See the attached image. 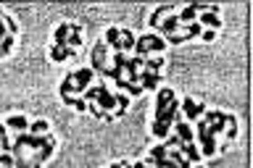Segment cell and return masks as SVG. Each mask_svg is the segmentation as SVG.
Segmentation results:
<instances>
[{
    "label": "cell",
    "mask_w": 253,
    "mask_h": 168,
    "mask_svg": "<svg viewBox=\"0 0 253 168\" xmlns=\"http://www.w3.org/2000/svg\"><path fill=\"white\" fill-rule=\"evenodd\" d=\"M69 58H74V50H71V47L58 45V42H53V45H50V61L63 63V61H69Z\"/></svg>",
    "instance_id": "cell-13"
},
{
    "label": "cell",
    "mask_w": 253,
    "mask_h": 168,
    "mask_svg": "<svg viewBox=\"0 0 253 168\" xmlns=\"http://www.w3.org/2000/svg\"><path fill=\"white\" fill-rule=\"evenodd\" d=\"M179 113V100L174 95L171 87H161L156 95V110H153V124H150V132L158 139L169 137V129L174 124V118Z\"/></svg>",
    "instance_id": "cell-1"
},
{
    "label": "cell",
    "mask_w": 253,
    "mask_h": 168,
    "mask_svg": "<svg viewBox=\"0 0 253 168\" xmlns=\"http://www.w3.org/2000/svg\"><path fill=\"white\" fill-rule=\"evenodd\" d=\"M177 150H179V153L185 155V158H187V161L193 163V166H195V163H201V150H198L195 142H182V145H179Z\"/></svg>",
    "instance_id": "cell-15"
},
{
    "label": "cell",
    "mask_w": 253,
    "mask_h": 168,
    "mask_svg": "<svg viewBox=\"0 0 253 168\" xmlns=\"http://www.w3.org/2000/svg\"><path fill=\"white\" fill-rule=\"evenodd\" d=\"M174 129H177V137L182 139V142H195V129L190 126L187 121H182V118H174Z\"/></svg>",
    "instance_id": "cell-12"
},
{
    "label": "cell",
    "mask_w": 253,
    "mask_h": 168,
    "mask_svg": "<svg viewBox=\"0 0 253 168\" xmlns=\"http://www.w3.org/2000/svg\"><path fill=\"white\" fill-rule=\"evenodd\" d=\"M164 82V74H140V87L142 90H156Z\"/></svg>",
    "instance_id": "cell-17"
},
{
    "label": "cell",
    "mask_w": 253,
    "mask_h": 168,
    "mask_svg": "<svg viewBox=\"0 0 253 168\" xmlns=\"http://www.w3.org/2000/svg\"><path fill=\"white\" fill-rule=\"evenodd\" d=\"M103 42L108 45L111 53H122V29H119V27H108V29H106V37H103Z\"/></svg>",
    "instance_id": "cell-10"
},
{
    "label": "cell",
    "mask_w": 253,
    "mask_h": 168,
    "mask_svg": "<svg viewBox=\"0 0 253 168\" xmlns=\"http://www.w3.org/2000/svg\"><path fill=\"white\" fill-rule=\"evenodd\" d=\"M134 39H137V37H134V32L132 29H122V53L124 55H129L132 50H134Z\"/></svg>",
    "instance_id": "cell-19"
},
{
    "label": "cell",
    "mask_w": 253,
    "mask_h": 168,
    "mask_svg": "<svg viewBox=\"0 0 253 168\" xmlns=\"http://www.w3.org/2000/svg\"><path fill=\"white\" fill-rule=\"evenodd\" d=\"M16 34H19V24H16L8 13L0 11V58H5L13 50Z\"/></svg>",
    "instance_id": "cell-4"
},
{
    "label": "cell",
    "mask_w": 253,
    "mask_h": 168,
    "mask_svg": "<svg viewBox=\"0 0 253 168\" xmlns=\"http://www.w3.org/2000/svg\"><path fill=\"white\" fill-rule=\"evenodd\" d=\"M179 110L185 113V118H187V124H195L198 118L203 116V110H206V105L203 102H198V100H193V98H185L179 102Z\"/></svg>",
    "instance_id": "cell-8"
},
{
    "label": "cell",
    "mask_w": 253,
    "mask_h": 168,
    "mask_svg": "<svg viewBox=\"0 0 253 168\" xmlns=\"http://www.w3.org/2000/svg\"><path fill=\"white\" fill-rule=\"evenodd\" d=\"M69 32H71V21H63L55 27L53 32V42H58V45H66V39H69Z\"/></svg>",
    "instance_id": "cell-18"
},
{
    "label": "cell",
    "mask_w": 253,
    "mask_h": 168,
    "mask_svg": "<svg viewBox=\"0 0 253 168\" xmlns=\"http://www.w3.org/2000/svg\"><path fill=\"white\" fill-rule=\"evenodd\" d=\"M111 66V50H108V45L103 42H95V47H92V58H90V68L95 71V74H103Z\"/></svg>",
    "instance_id": "cell-7"
},
{
    "label": "cell",
    "mask_w": 253,
    "mask_h": 168,
    "mask_svg": "<svg viewBox=\"0 0 253 168\" xmlns=\"http://www.w3.org/2000/svg\"><path fill=\"white\" fill-rule=\"evenodd\" d=\"M171 13H177V5H174V3H164V5H158L156 11L150 13V27L158 29V27H161V24H164L166 19H169Z\"/></svg>",
    "instance_id": "cell-9"
},
{
    "label": "cell",
    "mask_w": 253,
    "mask_h": 168,
    "mask_svg": "<svg viewBox=\"0 0 253 168\" xmlns=\"http://www.w3.org/2000/svg\"><path fill=\"white\" fill-rule=\"evenodd\" d=\"M82 32H84V24H77V21H71V32H69L66 47H71V50H77V47L82 45Z\"/></svg>",
    "instance_id": "cell-14"
},
{
    "label": "cell",
    "mask_w": 253,
    "mask_h": 168,
    "mask_svg": "<svg viewBox=\"0 0 253 168\" xmlns=\"http://www.w3.org/2000/svg\"><path fill=\"white\" fill-rule=\"evenodd\" d=\"M201 121L209 126V132L216 137L219 132H227L229 126H235L237 121H235V116H229V113H224V110H216V108H206L203 110V116H201Z\"/></svg>",
    "instance_id": "cell-3"
},
{
    "label": "cell",
    "mask_w": 253,
    "mask_h": 168,
    "mask_svg": "<svg viewBox=\"0 0 253 168\" xmlns=\"http://www.w3.org/2000/svg\"><path fill=\"white\" fill-rule=\"evenodd\" d=\"M13 163H16L13 153H0V168H13Z\"/></svg>",
    "instance_id": "cell-21"
},
{
    "label": "cell",
    "mask_w": 253,
    "mask_h": 168,
    "mask_svg": "<svg viewBox=\"0 0 253 168\" xmlns=\"http://www.w3.org/2000/svg\"><path fill=\"white\" fill-rule=\"evenodd\" d=\"M92 79H95V71H92L90 66H82V68H77V71H69V74L61 79V87H58L61 100L66 102V100L82 98V95L92 87Z\"/></svg>",
    "instance_id": "cell-2"
},
{
    "label": "cell",
    "mask_w": 253,
    "mask_h": 168,
    "mask_svg": "<svg viewBox=\"0 0 253 168\" xmlns=\"http://www.w3.org/2000/svg\"><path fill=\"white\" fill-rule=\"evenodd\" d=\"M198 24H201L203 29H211V32H216L221 29V19H219V13H213V11H203V13H198Z\"/></svg>",
    "instance_id": "cell-11"
},
{
    "label": "cell",
    "mask_w": 253,
    "mask_h": 168,
    "mask_svg": "<svg viewBox=\"0 0 253 168\" xmlns=\"http://www.w3.org/2000/svg\"><path fill=\"white\" fill-rule=\"evenodd\" d=\"M195 126V137H198V142H201V155H213V153H219V145H216V137L209 132V126H206L201 118L193 124Z\"/></svg>",
    "instance_id": "cell-6"
},
{
    "label": "cell",
    "mask_w": 253,
    "mask_h": 168,
    "mask_svg": "<svg viewBox=\"0 0 253 168\" xmlns=\"http://www.w3.org/2000/svg\"><path fill=\"white\" fill-rule=\"evenodd\" d=\"M5 129H16V132H27L29 129V121H27V116H8L5 118Z\"/></svg>",
    "instance_id": "cell-16"
},
{
    "label": "cell",
    "mask_w": 253,
    "mask_h": 168,
    "mask_svg": "<svg viewBox=\"0 0 253 168\" xmlns=\"http://www.w3.org/2000/svg\"><path fill=\"white\" fill-rule=\"evenodd\" d=\"M47 129H50V124H47L45 118H40V121L29 124V129H27V132H29V134H35V137H42V134H50Z\"/></svg>",
    "instance_id": "cell-20"
},
{
    "label": "cell",
    "mask_w": 253,
    "mask_h": 168,
    "mask_svg": "<svg viewBox=\"0 0 253 168\" xmlns=\"http://www.w3.org/2000/svg\"><path fill=\"white\" fill-rule=\"evenodd\" d=\"M122 166H124V161H122V163H111L108 168H122Z\"/></svg>",
    "instance_id": "cell-23"
},
{
    "label": "cell",
    "mask_w": 253,
    "mask_h": 168,
    "mask_svg": "<svg viewBox=\"0 0 253 168\" xmlns=\"http://www.w3.org/2000/svg\"><path fill=\"white\" fill-rule=\"evenodd\" d=\"M166 47V39L161 34H142L134 39V50L132 55H140V58H148V53H161Z\"/></svg>",
    "instance_id": "cell-5"
},
{
    "label": "cell",
    "mask_w": 253,
    "mask_h": 168,
    "mask_svg": "<svg viewBox=\"0 0 253 168\" xmlns=\"http://www.w3.org/2000/svg\"><path fill=\"white\" fill-rule=\"evenodd\" d=\"M201 37L206 39V42H213V39H216V32H211V29H203V32H201Z\"/></svg>",
    "instance_id": "cell-22"
}]
</instances>
